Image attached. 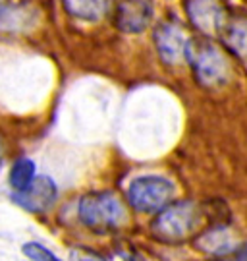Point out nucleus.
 Masks as SVG:
<instances>
[{
  "label": "nucleus",
  "instance_id": "obj_15",
  "mask_svg": "<svg viewBox=\"0 0 247 261\" xmlns=\"http://www.w3.org/2000/svg\"><path fill=\"white\" fill-rule=\"evenodd\" d=\"M70 261H108V257L87 246H75L70 250Z\"/></svg>",
  "mask_w": 247,
  "mask_h": 261
},
{
  "label": "nucleus",
  "instance_id": "obj_7",
  "mask_svg": "<svg viewBox=\"0 0 247 261\" xmlns=\"http://www.w3.org/2000/svg\"><path fill=\"white\" fill-rule=\"evenodd\" d=\"M12 201L28 213L43 215L50 211L58 201V186L50 176L37 174L23 192H12Z\"/></svg>",
  "mask_w": 247,
  "mask_h": 261
},
{
  "label": "nucleus",
  "instance_id": "obj_16",
  "mask_svg": "<svg viewBox=\"0 0 247 261\" xmlns=\"http://www.w3.org/2000/svg\"><path fill=\"white\" fill-rule=\"evenodd\" d=\"M122 261H147L143 253H139L138 250H128L122 253Z\"/></svg>",
  "mask_w": 247,
  "mask_h": 261
},
{
  "label": "nucleus",
  "instance_id": "obj_5",
  "mask_svg": "<svg viewBox=\"0 0 247 261\" xmlns=\"http://www.w3.org/2000/svg\"><path fill=\"white\" fill-rule=\"evenodd\" d=\"M183 10L203 37L220 35L232 18L224 0H183Z\"/></svg>",
  "mask_w": 247,
  "mask_h": 261
},
{
  "label": "nucleus",
  "instance_id": "obj_20",
  "mask_svg": "<svg viewBox=\"0 0 247 261\" xmlns=\"http://www.w3.org/2000/svg\"><path fill=\"white\" fill-rule=\"evenodd\" d=\"M28 261H29V259H28Z\"/></svg>",
  "mask_w": 247,
  "mask_h": 261
},
{
  "label": "nucleus",
  "instance_id": "obj_4",
  "mask_svg": "<svg viewBox=\"0 0 247 261\" xmlns=\"http://www.w3.org/2000/svg\"><path fill=\"white\" fill-rule=\"evenodd\" d=\"M176 184L162 174H141L128 184L126 201L135 213L156 215L174 201Z\"/></svg>",
  "mask_w": 247,
  "mask_h": 261
},
{
  "label": "nucleus",
  "instance_id": "obj_11",
  "mask_svg": "<svg viewBox=\"0 0 247 261\" xmlns=\"http://www.w3.org/2000/svg\"><path fill=\"white\" fill-rule=\"evenodd\" d=\"M224 45L247 68V16L230 18L228 25L220 33Z\"/></svg>",
  "mask_w": 247,
  "mask_h": 261
},
{
  "label": "nucleus",
  "instance_id": "obj_13",
  "mask_svg": "<svg viewBox=\"0 0 247 261\" xmlns=\"http://www.w3.org/2000/svg\"><path fill=\"white\" fill-rule=\"evenodd\" d=\"M37 176V165L33 159L19 157L12 163L8 172V184L12 192H23Z\"/></svg>",
  "mask_w": 247,
  "mask_h": 261
},
{
  "label": "nucleus",
  "instance_id": "obj_8",
  "mask_svg": "<svg viewBox=\"0 0 247 261\" xmlns=\"http://www.w3.org/2000/svg\"><path fill=\"white\" fill-rule=\"evenodd\" d=\"M239 244H236L234 234L230 232L228 221H216V223L205 226L201 232L193 238V248L212 257L232 255Z\"/></svg>",
  "mask_w": 247,
  "mask_h": 261
},
{
  "label": "nucleus",
  "instance_id": "obj_18",
  "mask_svg": "<svg viewBox=\"0 0 247 261\" xmlns=\"http://www.w3.org/2000/svg\"><path fill=\"white\" fill-rule=\"evenodd\" d=\"M2 159H4V143L0 140V165H2Z\"/></svg>",
  "mask_w": 247,
  "mask_h": 261
},
{
  "label": "nucleus",
  "instance_id": "obj_9",
  "mask_svg": "<svg viewBox=\"0 0 247 261\" xmlns=\"http://www.w3.org/2000/svg\"><path fill=\"white\" fill-rule=\"evenodd\" d=\"M155 18L151 0H120L116 6V25L120 31L138 35L143 33Z\"/></svg>",
  "mask_w": 247,
  "mask_h": 261
},
{
  "label": "nucleus",
  "instance_id": "obj_12",
  "mask_svg": "<svg viewBox=\"0 0 247 261\" xmlns=\"http://www.w3.org/2000/svg\"><path fill=\"white\" fill-rule=\"evenodd\" d=\"M66 12L81 21H99L106 16L110 0H62Z\"/></svg>",
  "mask_w": 247,
  "mask_h": 261
},
{
  "label": "nucleus",
  "instance_id": "obj_19",
  "mask_svg": "<svg viewBox=\"0 0 247 261\" xmlns=\"http://www.w3.org/2000/svg\"><path fill=\"white\" fill-rule=\"evenodd\" d=\"M6 4H8V0H0V10L4 8V6H6Z\"/></svg>",
  "mask_w": 247,
  "mask_h": 261
},
{
  "label": "nucleus",
  "instance_id": "obj_3",
  "mask_svg": "<svg viewBox=\"0 0 247 261\" xmlns=\"http://www.w3.org/2000/svg\"><path fill=\"white\" fill-rule=\"evenodd\" d=\"M185 62L191 66L197 84L203 87H220L230 80V62L224 50L207 37L189 39Z\"/></svg>",
  "mask_w": 247,
  "mask_h": 261
},
{
  "label": "nucleus",
  "instance_id": "obj_10",
  "mask_svg": "<svg viewBox=\"0 0 247 261\" xmlns=\"http://www.w3.org/2000/svg\"><path fill=\"white\" fill-rule=\"evenodd\" d=\"M39 12L31 4H6L0 10V35H16L35 28Z\"/></svg>",
  "mask_w": 247,
  "mask_h": 261
},
{
  "label": "nucleus",
  "instance_id": "obj_2",
  "mask_svg": "<svg viewBox=\"0 0 247 261\" xmlns=\"http://www.w3.org/2000/svg\"><path fill=\"white\" fill-rule=\"evenodd\" d=\"M77 221L95 234H112L128 223V209L110 190L89 192L77 201Z\"/></svg>",
  "mask_w": 247,
  "mask_h": 261
},
{
  "label": "nucleus",
  "instance_id": "obj_1",
  "mask_svg": "<svg viewBox=\"0 0 247 261\" xmlns=\"http://www.w3.org/2000/svg\"><path fill=\"white\" fill-rule=\"evenodd\" d=\"M209 215L211 213L199 201L174 199L153 215V221L149 224L151 236L166 246H180L201 232Z\"/></svg>",
  "mask_w": 247,
  "mask_h": 261
},
{
  "label": "nucleus",
  "instance_id": "obj_6",
  "mask_svg": "<svg viewBox=\"0 0 247 261\" xmlns=\"http://www.w3.org/2000/svg\"><path fill=\"white\" fill-rule=\"evenodd\" d=\"M153 43L160 60L168 66H178L185 60V50L189 45L187 31L178 19L160 21L153 33Z\"/></svg>",
  "mask_w": 247,
  "mask_h": 261
},
{
  "label": "nucleus",
  "instance_id": "obj_14",
  "mask_svg": "<svg viewBox=\"0 0 247 261\" xmlns=\"http://www.w3.org/2000/svg\"><path fill=\"white\" fill-rule=\"evenodd\" d=\"M21 253H23L29 261H64V259H60L50 248H46L45 244L35 242V240L23 244V246H21Z\"/></svg>",
  "mask_w": 247,
  "mask_h": 261
},
{
  "label": "nucleus",
  "instance_id": "obj_17",
  "mask_svg": "<svg viewBox=\"0 0 247 261\" xmlns=\"http://www.w3.org/2000/svg\"><path fill=\"white\" fill-rule=\"evenodd\" d=\"M232 261H247V242L239 244L232 253Z\"/></svg>",
  "mask_w": 247,
  "mask_h": 261
}]
</instances>
